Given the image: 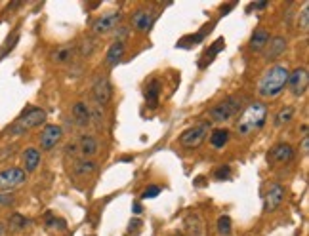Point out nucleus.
<instances>
[{
  "instance_id": "f257e3e1",
  "label": "nucleus",
  "mask_w": 309,
  "mask_h": 236,
  "mask_svg": "<svg viewBox=\"0 0 309 236\" xmlns=\"http://www.w3.org/2000/svg\"><path fill=\"white\" fill-rule=\"evenodd\" d=\"M288 71L284 65H275L269 71L264 72V76L258 82V93L266 99H273L282 93V90L288 84Z\"/></svg>"
},
{
  "instance_id": "f03ea898",
  "label": "nucleus",
  "mask_w": 309,
  "mask_h": 236,
  "mask_svg": "<svg viewBox=\"0 0 309 236\" xmlns=\"http://www.w3.org/2000/svg\"><path fill=\"white\" fill-rule=\"evenodd\" d=\"M267 107L259 101H254L243 111V115L237 120V134L239 136H250L252 132L259 129L266 124Z\"/></svg>"
},
{
  "instance_id": "7ed1b4c3",
  "label": "nucleus",
  "mask_w": 309,
  "mask_h": 236,
  "mask_svg": "<svg viewBox=\"0 0 309 236\" xmlns=\"http://www.w3.org/2000/svg\"><path fill=\"white\" fill-rule=\"evenodd\" d=\"M44 122H46V111L40 107H31L15 120V124L10 128V134H12V136H23V134H27L29 129L38 128Z\"/></svg>"
},
{
  "instance_id": "20e7f679",
  "label": "nucleus",
  "mask_w": 309,
  "mask_h": 236,
  "mask_svg": "<svg viewBox=\"0 0 309 236\" xmlns=\"http://www.w3.org/2000/svg\"><path fill=\"white\" fill-rule=\"evenodd\" d=\"M243 107V97L241 95H229L218 105L210 109V120L212 122H227L239 115V111Z\"/></svg>"
},
{
  "instance_id": "39448f33",
  "label": "nucleus",
  "mask_w": 309,
  "mask_h": 236,
  "mask_svg": "<svg viewBox=\"0 0 309 236\" xmlns=\"http://www.w3.org/2000/svg\"><path fill=\"white\" fill-rule=\"evenodd\" d=\"M210 132V122H202V124H197L193 128L185 129L180 136V143L185 147V149H197L204 143V139L208 136Z\"/></svg>"
},
{
  "instance_id": "423d86ee",
  "label": "nucleus",
  "mask_w": 309,
  "mask_h": 236,
  "mask_svg": "<svg viewBox=\"0 0 309 236\" xmlns=\"http://www.w3.org/2000/svg\"><path fill=\"white\" fill-rule=\"evenodd\" d=\"M27 181V173L23 168H8L0 172V193H10Z\"/></svg>"
},
{
  "instance_id": "0eeeda50",
  "label": "nucleus",
  "mask_w": 309,
  "mask_h": 236,
  "mask_svg": "<svg viewBox=\"0 0 309 236\" xmlns=\"http://www.w3.org/2000/svg\"><path fill=\"white\" fill-rule=\"evenodd\" d=\"M121 21H123V12H118V10L116 12H107V14H103L93 21L92 29L96 35H109L115 29H118Z\"/></svg>"
},
{
  "instance_id": "6e6552de",
  "label": "nucleus",
  "mask_w": 309,
  "mask_h": 236,
  "mask_svg": "<svg viewBox=\"0 0 309 236\" xmlns=\"http://www.w3.org/2000/svg\"><path fill=\"white\" fill-rule=\"evenodd\" d=\"M92 97L100 107L107 105L109 101H111V97H113V86H111L107 76H100V78L96 80V84L92 88Z\"/></svg>"
},
{
  "instance_id": "1a4fd4ad",
  "label": "nucleus",
  "mask_w": 309,
  "mask_h": 236,
  "mask_svg": "<svg viewBox=\"0 0 309 236\" xmlns=\"http://www.w3.org/2000/svg\"><path fill=\"white\" fill-rule=\"evenodd\" d=\"M63 137V129L56 126V124H46L40 132V149L42 150H52L56 145L61 141Z\"/></svg>"
},
{
  "instance_id": "9d476101",
  "label": "nucleus",
  "mask_w": 309,
  "mask_h": 236,
  "mask_svg": "<svg viewBox=\"0 0 309 236\" xmlns=\"http://www.w3.org/2000/svg\"><path fill=\"white\" fill-rule=\"evenodd\" d=\"M292 93H294L296 97H300L303 93L307 92V71L303 69V67H298L294 71L288 74V84Z\"/></svg>"
},
{
  "instance_id": "9b49d317",
  "label": "nucleus",
  "mask_w": 309,
  "mask_h": 236,
  "mask_svg": "<svg viewBox=\"0 0 309 236\" xmlns=\"http://www.w3.org/2000/svg\"><path fill=\"white\" fill-rule=\"evenodd\" d=\"M155 17H157V14L153 10H137L132 15V25H134V29L145 33V31H149L153 27Z\"/></svg>"
},
{
  "instance_id": "f8f14e48",
  "label": "nucleus",
  "mask_w": 309,
  "mask_h": 236,
  "mask_svg": "<svg viewBox=\"0 0 309 236\" xmlns=\"http://www.w3.org/2000/svg\"><path fill=\"white\" fill-rule=\"evenodd\" d=\"M282 200H284V189L280 185H271L269 187V191H267L266 194V204H264V212H275L277 207L282 204Z\"/></svg>"
},
{
  "instance_id": "ddd939ff",
  "label": "nucleus",
  "mask_w": 309,
  "mask_h": 236,
  "mask_svg": "<svg viewBox=\"0 0 309 236\" xmlns=\"http://www.w3.org/2000/svg\"><path fill=\"white\" fill-rule=\"evenodd\" d=\"M292 156H294V149L288 143L275 145L273 149H271V152H269V158H271V162H275V164H287V162L292 160Z\"/></svg>"
},
{
  "instance_id": "4468645a",
  "label": "nucleus",
  "mask_w": 309,
  "mask_h": 236,
  "mask_svg": "<svg viewBox=\"0 0 309 236\" xmlns=\"http://www.w3.org/2000/svg\"><path fill=\"white\" fill-rule=\"evenodd\" d=\"M284 50H287V40L282 36H273L266 46V58L277 59L284 54Z\"/></svg>"
},
{
  "instance_id": "2eb2a0df",
  "label": "nucleus",
  "mask_w": 309,
  "mask_h": 236,
  "mask_svg": "<svg viewBox=\"0 0 309 236\" xmlns=\"http://www.w3.org/2000/svg\"><path fill=\"white\" fill-rule=\"evenodd\" d=\"M185 229L189 236H206L204 230V221L201 219L199 214H189L185 217Z\"/></svg>"
},
{
  "instance_id": "dca6fc26",
  "label": "nucleus",
  "mask_w": 309,
  "mask_h": 236,
  "mask_svg": "<svg viewBox=\"0 0 309 236\" xmlns=\"http://www.w3.org/2000/svg\"><path fill=\"white\" fill-rule=\"evenodd\" d=\"M98 149H100V145H98V139L93 136H80L79 139V150L80 154L86 158H92L96 152H98Z\"/></svg>"
},
{
  "instance_id": "f3484780",
  "label": "nucleus",
  "mask_w": 309,
  "mask_h": 236,
  "mask_svg": "<svg viewBox=\"0 0 309 236\" xmlns=\"http://www.w3.org/2000/svg\"><path fill=\"white\" fill-rule=\"evenodd\" d=\"M73 118L77 120V124H79L80 128H84V126L90 124V120H92V113H90V109H88L86 103L79 101V103L73 105Z\"/></svg>"
},
{
  "instance_id": "a211bd4d",
  "label": "nucleus",
  "mask_w": 309,
  "mask_h": 236,
  "mask_svg": "<svg viewBox=\"0 0 309 236\" xmlns=\"http://www.w3.org/2000/svg\"><path fill=\"white\" fill-rule=\"evenodd\" d=\"M124 50H126V46H124L123 40H116V42L111 44V48L107 50V56H105V63L109 67H115V65L121 63V59L124 58Z\"/></svg>"
},
{
  "instance_id": "6ab92c4d",
  "label": "nucleus",
  "mask_w": 309,
  "mask_h": 236,
  "mask_svg": "<svg viewBox=\"0 0 309 236\" xmlns=\"http://www.w3.org/2000/svg\"><path fill=\"white\" fill-rule=\"evenodd\" d=\"M269 40H271L269 31L264 29V27H258V29L254 31V35H252V38H250V50H254V51L266 50V46Z\"/></svg>"
},
{
  "instance_id": "aec40b11",
  "label": "nucleus",
  "mask_w": 309,
  "mask_h": 236,
  "mask_svg": "<svg viewBox=\"0 0 309 236\" xmlns=\"http://www.w3.org/2000/svg\"><path fill=\"white\" fill-rule=\"evenodd\" d=\"M23 166H25V173L35 172L36 168L40 166V150L35 147H29L23 152Z\"/></svg>"
},
{
  "instance_id": "412c9836",
  "label": "nucleus",
  "mask_w": 309,
  "mask_h": 236,
  "mask_svg": "<svg viewBox=\"0 0 309 236\" xmlns=\"http://www.w3.org/2000/svg\"><path fill=\"white\" fill-rule=\"evenodd\" d=\"M158 97H160V82L157 78H153L147 88H145V101L151 109H155L158 105Z\"/></svg>"
},
{
  "instance_id": "4be33fe9",
  "label": "nucleus",
  "mask_w": 309,
  "mask_h": 236,
  "mask_svg": "<svg viewBox=\"0 0 309 236\" xmlns=\"http://www.w3.org/2000/svg\"><path fill=\"white\" fill-rule=\"evenodd\" d=\"M229 143V132L227 129H214L210 136V145L214 149H223L225 145Z\"/></svg>"
},
{
  "instance_id": "5701e85b",
  "label": "nucleus",
  "mask_w": 309,
  "mask_h": 236,
  "mask_svg": "<svg viewBox=\"0 0 309 236\" xmlns=\"http://www.w3.org/2000/svg\"><path fill=\"white\" fill-rule=\"evenodd\" d=\"M223 48H225V38L222 36V38H218L216 42L210 46V50L206 51L204 56H202V59H204V61H202V67H204L206 63H210V61H212V58H216V56L223 50Z\"/></svg>"
},
{
  "instance_id": "b1692460",
  "label": "nucleus",
  "mask_w": 309,
  "mask_h": 236,
  "mask_svg": "<svg viewBox=\"0 0 309 236\" xmlns=\"http://www.w3.org/2000/svg\"><path fill=\"white\" fill-rule=\"evenodd\" d=\"M93 172H96V164H93L92 160L82 158V160H77V162H75V173H77V175H90V173Z\"/></svg>"
},
{
  "instance_id": "393cba45",
  "label": "nucleus",
  "mask_w": 309,
  "mask_h": 236,
  "mask_svg": "<svg viewBox=\"0 0 309 236\" xmlns=\"http://www.w3.org/2000/svg\"><path fill=\"white\" fill-rule=\"evenodd\" d=\"M292 116H294V107L280 109L279 113H277V116H275V124L277 126H284V124H288V122L292 120Z\"/></svg>"
},
{
  "instance_id": "a878e982",
  "label": "nucleus",
  "mask_w": 309,
  "mask_h": 236,
  "mask_svg": "<svg viewBox=\"0 0 309 236\" xmlns=\"http://www.w3.org/2000/svg\"><path fill=\"white\" fill-rule=\"evenodd\" d=\"M27 225H29V221H27L21 214L10 215V219H8V227H10L12 230H21V229H25Z\"/></svg>"
},
{
  "instance_id": "bb28decb",
  "label": "nucleus",
  "mask_w": 309,
  "mask_h": 236,
  "mask_svg": "<svg viewBox=\"0 0 309 236\" xmlns=\"http://www.w3.org/2000/svg\"><path fill=\"white\" fill-rule=\"evenodd\" d=\"M218 232L222 236H229L231 234V219L229 215H220L218 217Z\"/></svg>"
},
{
  "instance_id": "cd10ccee",
  "label": "nucleus",
  "mask_w": 309,
  "mask_h": 236,
  "mask_svg": "<svg viewBox=\"0 0 309 236\" xmlns=\"http://www.w3.org/2000/svg\"><path fill=\"white\" fill-rule=\"evenodd\" d=\"M73 58V48L71 46H63V48H59L56 54H54V59L59 61V63H65V61H69Z\"/></svg>"
},
{
  "instance_id": "c85d7f7f",
  "label": "nucleus",
  "mask_w": 309,
  "mask_h": 236,
  "mask_svg": "<svg viewBox=\"0 0 309 236\" xmlns=\"http://www.w3.org/2000/svg\"><path fill=\"white\" fill-rule=\"evenodd\" d=\"M298 23H300V29H302L303 33H307L309 31V6L307 4H303L302 14L298 15Z\"/></svg>"
},
{
  "instance_id": "c756f323",
  "label": "nucleus",
  "mask_w": 309,
  "mask_h": 236,
  "mask_svg": "<svg viewBox=\"0 0 309 236\" xmlns=\"http://www.w3.org/2000/svg\"><path fill=\"white\" fill-rule=\"evenodd\" d=\"M214 177H216V181H227L231 177V168L227 164L220 166L216 170V173H214Z\"/></svg>"
},
{
  "instance_id": "7c9ffc66",
  "label": "nucleus",
  "mask_w": 309,
  "mask_h": 236,
  "mask_svg": "<svg viewBox=\"0 0 309 236\" xmlns=\"http://www.w3.org/2000/svg\"><path fill=\"white\" fill-rule=\"evenodd\" d=\"M160 194V187H157V185H151V187H147L144 191V194H141V198H155V196H158Z\"/></svg>"
},
{
  "instance_id": "2f4dec72",
  "label": "nucleus",
  "mask_w": 309,
  "mask_h": 236,
  "mask_svg": "<svg viewBox=\"0 0 309 236\" xmlns=\"http://www.w3.org/2000/svg\"><path fill=\"white\" fill-rule=\"evenodd\" d=\"M15 198L10 193H0V206H12Z\"/></svg>"
},
{
  "instance_id": "473e14b6",
  "label": "nucleus",
  "mask_w": 309,
  "mask_h": 236,
  "mask_svg": "<svg viewBox=\"0 0 309 236\" xmlns=\"http://www.w3.org/2000/svg\"><path fill=\"white\" fill-rule=\"evenodd\" d=\"M307 150H309V137L303 136V139H302V152H303V154H307Z\"/></svg>"
},
{
  "instance_id": "72a5a7b5",
  "label": "nucleus",
  "mask_w": 309,
  "mask_h": 236,
  "mask_svg": "<svg viewBox=\"0 0 309 236\" xmlns=\"http://www.w3.org/2000/svg\"><path fill=\"white\" fill-rule=\"evenodd\" d=\"M252 8H254V10H264V8H267V2H254Z\"/></svg>"
},
{
  "instance_id": "f704fd0d",
  "label": "nucleus",
  "mask_w": 309,
  "mask_h": 236,
  "mask_svg": "<svg viewBox=\"0 0 309 236\" xmlns=\"http://www.w3.org/2000/svg\"><path fill=\"white\" fill-rule=\"evenodd\" d=\"M4 234H6V225L0 223V236H4Z\"/></svg>"
},
{
  "instance_id": "c9c22d12",
  "label": "nucleus",
  "mask_w": 309,
  "mask_h": 236,
  "mask_svg": "<svg viewBox=\"0 0 309 236\" xmlns=\"http://www.w3.org/2000/svg\"><path fill=\"white\" fill-rule=\"evenodd\" d=\"M134 214H141V206H139V204H134Z\"/></svg>"
},
{
  "instance_id": "e433bc0d",
  "label": "nucleus",
  "mask_w": 309,
  "mask_h": 236,
  "mask_svg": "<svg viewBox=\"0 0 309 236\" xmlns=\"http://www.w3.org/2000/svg\"><path fill=\"white\" fill-rule=\"evenodd\" d=\"M174 236H183V234H174Z\"/></svg>"
}]
</instances>
